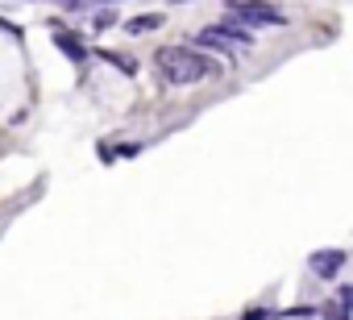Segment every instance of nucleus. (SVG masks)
Instances as JSON below:
<instances>
[{
	"instance_id": "obj_1",
	"label": "nucleus",
	"mask_w": 353,
	"mask_h": 320,
	"mask_svg": "<svg viewBox=\"0 0 353 320\" xmlns=\"http://www.w3.org/2000/svg\"><path fill=\"white\" fill-rule=\"evenodd\" d=\"M154 67H158V75H162L166 83H174V88L204 83V79H216V75L225 71L212 54H204V50H196V46H158V50H154Z\"/></svg>"
},
{
	"instance_id": "obj_2",
	"label": "nucleus",
	"mask_w": 353,
	"mask_h": 320,
	"mask_svg": "<svg viewBox=\"0 0 353 320\" xmlns=\"http://www.w3.org/2000/svg\"><path fill=\"white\" fill-rule=\"evenodd\" d=\"M229 17L258 30V26H287V13L266 5V0H229Z\"/></svg>"
},
{
	"instance_id": "obj_3",
	"label": "nucleus",
	"mask_w": 353,
	"mask_h": 320,
	"mask_svg": "<svg viewBox=\"0 0 353 320\" xmlns=\"http://www.w3.org/2000/svg\"><path fill=\"white\" fill-rule=\"evenodd\" d=\"M345 262H349V254H345V250H316V254L307 258L312 274H316V279H324V283H332V279L345 270Z\"/></svg>"
},
{
	"instance_id": "obj_4",
	"label": "nucleus",
	"mask_w": 353,
	"mask_h": 320,
	"mask_svg": "<svg viewBox=\"0 0 353 320\" xmlns=\"http://www.w3.org/2000/svg\"><path fill=\"white\" fill-rule=\"evenodd\" d=\"M212 30H216L229 46H254V30H250V26H241V21H233V17H229V21H221V26H212Z\"/></svg>"
},
{
	"instance_id": "obj_5",
	"label": "nucleus",
	"mask_w": 353,
	"mask_h": 320,
	"mask_svg": "<svg viewBox=\"0 0 353 320\" xmlns=\"http://www.w3.org/2000/svg\"><path fill=\"white\" fill-rule=\"evenodd\" d=\"M154 30H162V13H141V17H129L125 21V34H133V38L154 34Z\"/></svg>"
},
{
	"instance_id": "obj_6",
	"label": "nucleus",
	"mask_w": 353,
	"mask_h": 320,
	"mask_svg": "<svg viewBox=\"0 0 353 320\" xmlns=\"http://www.w3.org/2000/svg\"><path fill=\"white\" fill-rule=\"evenodd\" d=\"M54 46H59L67 59H75V63H83V59H88V46H83L79 38H71L67 30H54Z\"/></svg>"
},
{
	"instance_id": "obj_7",
	"label": "nucleus",
	"mask_w": 353,
	"mask_h": 320,
	"mask_svg": "<svg viewBox=\"0 0 353 320\" xmlns=\"http://www.w3.org/2000/svg\"><path fill=\"white\" fill-rule=\"evenodd\" d=\"M96 59H104L108 67H117L121 75H137V63L129 54H117V50H96Z\"/></svg>"
},
{
	"instance_id": "obj_8",
	"label": "nucleus",
	"mask_w": 353,
	"mask_h": 320,
	"mask_svg": "<svg viewBox=\"0 0 353 320\" xmlns=\"http://www.w3.org/2000/svg\"><path fill=\"white\" fill-rule=\"evenodd\" d=\"M353 316V283L341 291V312H336V320H349Z\"/></svg>"
},
{
	"instance_id": "obj_9",
	"label": "nucleus",
	"mask_w": 353,
	"mask_h": 320,
	"mask_svg": "<svg viewBox=\"0 0 353 320\" xmlns=\"http://www.w3.org/2000/svg\"><path fill=\"white\" fill-rule=\"evenodd\" d=\"M96 26H100V30H108V26H117V13H108V9H104V13H96Z\"/></svg>"
},
{
	"instance_id": "obj_10",
	"label": "nucleus",
	"mask_w": 353,
	"mask_h": 320,
	"mask_svg": "<svg viewBox=\"0 0 353 320\" xmlns=\"http://www.w3.org/2000/svg\"><path fill=\"white\" fill-rule=\"evenodd\" d=\"M241 320H266V308H250V312H245Z\"/></svg>"
},
{
	"instance_id": "obj_11",
	"label": "nucleus",
	"mask_w": 353,
	"mask_h": 320,
	"mask_svg": "<svg viewBox=\"0 0 353 320\" xmlns=\"http://www.w3.org/2000/svg\"><path fill=\"white\" fill-rule=\"evenodd\" d=\"M79 5L88 9V5H117V0H79Z\"/></svg>"
}]
</instances>
